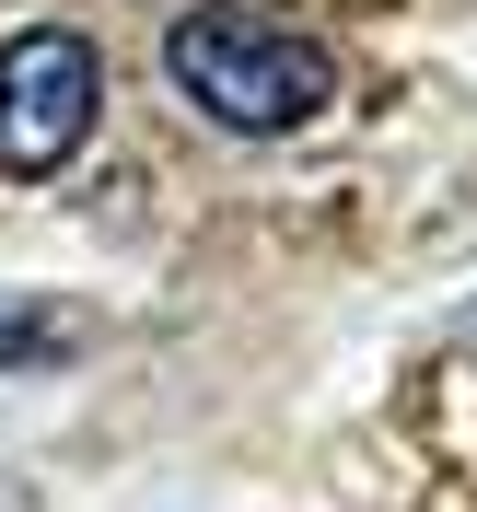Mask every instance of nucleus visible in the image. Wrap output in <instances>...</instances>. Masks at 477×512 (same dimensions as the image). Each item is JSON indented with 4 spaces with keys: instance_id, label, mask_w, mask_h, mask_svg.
Masks as SVG:
<instances>
[{
    "instance_id": "nucleus-2",
    "label": "nucleus",
    "mask_w": 477,
    "mask_h": 512,
    "mask_svg": "<svg viewBox=\"0 0 477 512\" xmlns=\"http://www.w3.org/2000/svg\"><path fill=\"white\" fill-rule=\"evenodd\" d=\"M94 105H105L94 35L24 24L0 47V175H59V163L94 140Z\"/></svg>"
},
{
    "instance_id": "nucleus-3",
    "label": "nucleus",
    "mask_w": 477,
    "mask_h": 512,
    "mask_svg": "<svg viewBox=\"0 0 477 512\" xmlns=\"http://www.w3.org/2000/svg\"><path fill=\"white\" fill-rule=\"evenodd\" d=\"M70 350H82V315H70V303L0 291V361H70Z\"/></svg>"
},
{
    "instance_id": "nucleus-1",
    "label": "nucleus",
    "mask_w": 477,
    "mask_h": 512,
    "mask_svg": "<svg viewBox=\"0 0 477 512\" xmlns=\"http://www.w3.org/2000/svg\"><path fill=\"white\" fill-rule=\"evenodd\" d=\"M163 70H175V94L198 105V117L245 128V140H280V128H303L326 94H338V59H326L303 24H268V12H245V0H198L187 24L163 35Z\"/></svg>"
}]
</instances>
